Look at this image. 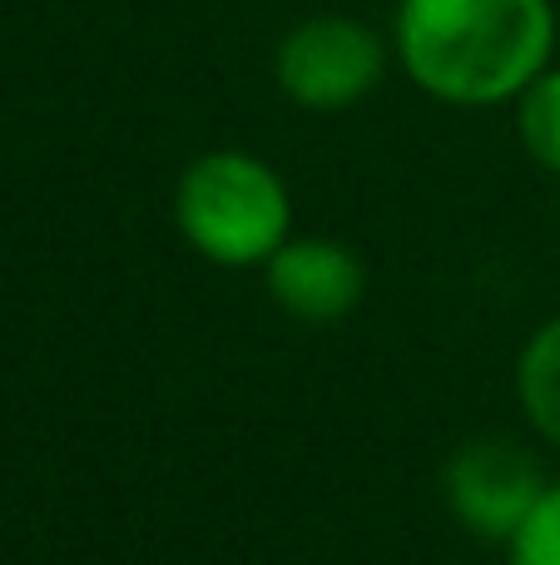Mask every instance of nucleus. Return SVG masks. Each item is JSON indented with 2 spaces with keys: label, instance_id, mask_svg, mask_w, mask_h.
Segmentation results:
<instances>
[{
  "label": "nucleus",
  "instance_id": "f257e3e1",
  "mask_svg": "<svg viewBox=\"0 0 560 565\" xmlns=\"http://www.w3.org/2000/svg\"><path fill=\"white\" fill-rule=\"evenodd\" d=\"M551 0H397L392 50L422 95L456 109L516 105L556 65Z\"/></svg>",
  "mask_w": 560,
  "mask_h": 565
},
{
  "label": "nucleus",
  "instance_id": "f03ea898",
  "mask_svg": "<svg viewBox=\"0 0 560 565\" xmlns=\"http://www.w3.org/2000/svg\"><path fill=\"white\" fill-rule=\"evenodd\" d=\"M174 224L214 268H263L293 238V194L268 159L208 149L174 184Z\"/></svg>",
  "mask_w": 560,
  "mask_h": 565
},
{
  "label": "nucleus",
  "instance_id": "7ed1b4c3",
  "mask_svg": "<svg viewBox=\"0 0 560 565\" xmlns=\"http://www.w3.org/2000/svg\"><path fill=\"white\" fill-rule=\"evenodd\" d=\"M387 40L353 15H308L278 40L273 79L288 105L308 115H343L363 105L387 75Z\"/></svg>",
  "mask_w": 560,
  "mask_h": 565
},
{
  "label": "nucleus",
  "instance_id": "20e7f679",
  "mask_svg": "<svg viewBox=\"0 0 560 565\" xmlns=\"http://www.w3.org/2000/svg\"><path fill=\"white\" fill-rule=\"evenodd\" d=\"M546 487H551V477L541 471V461L506 437H476L456 447V457L446 461L452 516L472 536L496 541V546H506L521 531V521L536 511Z\"/></svg>",
  "mask_w": 560,
  "mask_h": 565
},
{
  "label": "nucleus",
  "instance_id": "39448f33",
  "mask_svg": "<svg viewBox=\"0 0 560 565\" xmlns=\"http://www.w3.org/2000/svg\"><path fill=\"white\" fill-rule=\"evenodd\" d=\"M268 298L298 322H343L347 312L363 302L367 292V268L357 248L343 238L323 234H293L273 258L263 264Z\"/></svg>",
  "mask_w": 560,
  "mask_h": 565
},
{
  "label": "nucleus",
  "instance_id": "423d86ee",
  "mask_svg": "<svg viewBox=\"0 0 560 565\" xmlns=\"http://www.w3.org/2000/svg\"><path fill=\"white\" fill-rule=\"evenodd\" d=\"M516 397L521 412L551 447H560V312L526 338L516 362Z\"/></svg>",
  "mask_w": 560,
  "mask_h": 565
},
{
  "label": "nucleus",
  "instance_id": "0eeeda50",
  "mask_svg": "<svg viewBox=\"0 0 560 565\" xmlns=\"http://www.w3.org/2000/svg\"><path fill=\"white\" fill-rule=\"evenodd\" d=\"M516 135L531 164L560 174V65H546L516 99Z\"/></svg>",
  "mask_w": 560,
  "mask_h": 565
},
{
  "label": "nucleus",
  "instance_id": "6e6552de",
  "mask_svg": "<svg viewBox=\"0 0 560 565\" xmlns=\"http://www.w3.org/2000/svg\"><path fill=\"white\" fill-rule=\"evenodd\" d=\"M506 565H560V481L546 487L521 531L506 541Z\"/></svg>",
  "mask_w": 560,
  "mask_h": 565
}]
</instances>
